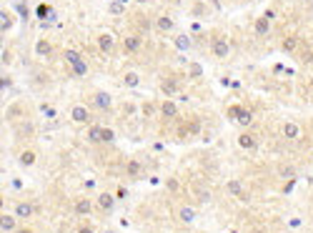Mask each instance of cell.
<instances>
[{"label":"cell","instance_id":"9","mask_svg":"<svg viewBox=\"0 0 313 233\" xmlns=\"http://www.w3.org/2000/svg\"><path fill=\"white\" fill-rule=\"evenodd\" d=\"M35 161H38V153H35L33 148H25V150H20V155H18V163H20L23 168H33Z\"/></svg>","mask_w":313,"mask_h":233},{"label":"cell","instance_id":"8","mask_svg":"<svg viewBox=\"0 0 313 233\" xmlns=\"http://www.w3.org/2000/svg\"><path fill=\"white\" fill-rule=\"evenodd\" d=\"M140 46H143V38H140V35H135V33L123 38V50H126V53H131V55H133V53H138V50H140Z\"/></svg>","mask_w":313,"mask_h":233},{"label":"cell","instance_id":"37","mask_svg":"<svg viewBox=\"0 0 313 233\" xmlns=\"http://www.w3.org/2000/svg\"><path fill=\"white\" fill-rule=\"evenodd\" d=\"M115 198H118V201H126V198H128V190H126V188H118V190H115Z\"/></svg>","mask_w":313,"mask_h":233},{"label":"cell","instance_id":"34","mask_svg":"<svg viewBox=\"0 0 313 233\" xmlns=\"http://www.w3.org/2000/svg\"><path fill=\"white\" fill-rule=\"evenodd\" d=\"M143 115H145V118H153V115H155V105L153 103H143Z\"/></svg>","mask_w":313,"mask_h":233},{"label":"cell","instance_id":"18","mask_svg":"<svg viewBox=\"0 0 313 233\" xmlns=\"http://www.w3.org/2000/svg\"><path fill=\"white\" fill-rule=\"evenodd\" d=\"M253 30H256V35H268L270 33V20L266 18V15H261V18H256V25H253Z\"/></svg>","mask_w":313,"mask_h":233},{"label":"cell","instance_id":"28","mask_svg":"<svg viewBox=\"0 0 313 233\" xmlns=\"http://www.w3.org/2000/svg\"><path fill=\"white\" fill-rule=\"evenodd\" d=\"M211 198H213V196H211L208 188H206V190H203V188H195V201H198V203H211Z\"/></svg>","mask_w":313,"mask_h":233},{"label":"cell","instance_id":"3","mask_svg":"<svg viewBox=\"0 0 313 233\" xmlns=\"http://www.w3.org/2000/svg\"><path fill=\"white\" fill-rule=\"evenodd\" d=\"M95 43H98V48H100V53H113L115 50V35L110 33V30H103V33H98V38H95Z\"/></svg>","mask_w":313,"mask_h":233},{"label":"cell","instance_id":"32","mask_svg":"<svg viewBox=\"0 0 313 233\" xmlns=\"http://www.w3.org/2000/svg\"><path fill=\"white\" fill-rule=\"evenodd\" d=\"M241 110H243V105H230V108H228V118H233V121H238V115H241Z\"/></svg>","mask_w":313,"mask_h":233},{"label":"cell","instance_id":"33","mask_svg":"<svg viewBox=\"0 0 313 233\" xmlns=\"http://www.w3.org/2000/svg\"><path fill=\"white\" fill-rule=\"evenodd\" d=\"M115 140V131L113 128H103V143H113Z\"/></svg>","mask_w":313,"mask_h":233},{"label":"cell","instance_id":"2","mask_svg":"<svg viewBox=\"0 0 313 233\" xmlns=\"http://www.w3.org/2000/svg\"><path fill=\"white\" fill-rule=\"evenodd\" d=\"M70 121L75 126H90L93 123V115H90V110L86 105H73L70 108Z\"/></svg>","mask_w":313,"mask_h":233},{"label":"cell","instance_id":"24","mask_svg":"<svg viewBox=\"0 0 313 233\" xmlns=\"http://www.w3.org/2000/svg\"><path fill=\"white\" fill-rule=\"evenodd\" d=\"M176 46H178V50H185V53H188V50L193 48L190 35H185V33H183V35H178V38H176Z\"/></svg>","mask_w":313,"mask_h":233},{"label":"cell","instance_id":"16","mask_svg":"<svg viewBox=\"0 0 313 233\" xmlns=\"http://www.w3.org/2000/svg\"><path fill=\"white\" fill-rule=\"evenodd\" d=\"M73 208H75L78 216H88V213L93 211V201H90V198H75V206H73Z\"/></svg>","mask_w":313,"mask_h":233},{"label":"cell","instance_id":"22","mask_svg":"<svg viewBox=\"0 0 313 233\" xmlns=\"http://www.w3.org/2000/svg\"><path fill=\"white\" fill-rule=\"evenodd\" d=\"M298 48V38L296 35H288V38H283V41H281V50L283 53H293Z\"/></svg>","mask_w":313,"mask_h":233},{"label":"cell","instance_id":"17","mask_svg":"<svg viewBox=\"0 0 313 233\" xmlns=\"http://www.w3.org/2000/svg\"><path fill=\"white\" fill-rule=\"evenodd\" d=\"M18 218H33V213H35V208L28 203V201H20V203H15V211H13Z\"/></svg>","mask_w":313,"mask_h":233},{"label":"cell","instance_id":"35","mask_svg":"<svg viewBox=\"0 0 313 233\" xmlns=\"http://www.w3.org/2000/svg\"><path fill=\"white\" fill-rule=\"evenodd\" d=\"M201 73H203L201 65H190V78H201Z\"/></svg>","mask_w":313,"mask_h":233},{"label":"cell","instance_id":"43","mask_svg":"<svg viewBox=\"0 0 313 233\" xmlns=\"http://www.w3.org/2000/svg\"><path fill=\"white\" fill-rule=\"evenodd\" d=\"M253 233H268V231H253Z\"/></svg>","mask_w":313,"mask_h":233},{"label":"cell","instance_id":"40","mask_svg":"<svg viewBox=\"0 0 313 233\" xmlns=\"http://www.w3.org/2000/svg\"><path fill=\"white\" fill-rule=\"evenodd\" d=\"M15 233H35V231H33V228H18Z\"/></svg>","mask_w":313,"mask_h":233},{"label":"cell","instance_id":"5","mask_svg":"<svg viewBox=\"0 0 313 233\" xmlns=\"http://www.w3.org/2000/svg\"><path fill=\"white\" fill-rule=\"evenodd\" d=\"M281 136H283L286 140H298V138H301V126H298L296 121H286L283 128H281Z\"/></svg>","mask_w":313,"mask_h":233},{"label":"cell","instance_id":"39","mask_svg":"<svg viewBox=\"0 0 313 233\" xmlns=\"http://www.w3.org/2000/svg\"><path fill=\"white\" fill-rule=\"evenodd\" d=\"M78 233H95L90 226H81V228H78Z\"/></svg>","mask_w":313,"mask_h":233},{"label":"cell","instance_id":"1","mask_svg":"<svg viewBox=\"0 0 313 233\" xmlns=\"http://www.w3.org/2000/svg\"><path fill=\"white\" fill-rule=\"evenodd\" d=\"M211 53L216 60H225L230 55V46H228V38L225 35H213L211 41Z\"/></svg>","mask_w":313,"mask_h":233},{"label":"cell","instance_id":"42","mask_svg":"<svg viewBox=\"0 0 313 233\" xmlns=\"http://www.w3.org/2000/svg\"><path fill=\"white\" fill-rule=\"evenodd\" d=\"M103 233H115V231H110V228H105V231H103Z\"/></svg>","mask_w":313,"mask_h":233},{"label":"cell","instance_id":"30","mask_svg":"<svg viewBox=\"0 0 313 233\" xmlns=\"http://www.w3.org/2000/svg\"><path fill=\"white\" fill-rule=\"evenodd\" d=\"M108 10H110V15H123L126 13V5L121 3V0H115V3L108 5Z\"/></svg>","mask_w":313,"mask_h":233},{"label":"cell","instance_id":"25","mask_svg":"<svg viewBox=\"0 0 313 233\" xmlns=\"http://www.w3.org/2000/svg\"><path fill=\"white\" fill-rule=\"evenodd\" d=\"M38 18H43V20H53V18H55V13H53V8H50L48 3H41V5H38Z\"/></svg>","mask_w":313,"mask_h":233},{"label":"cell","instance_id":"26","mask_svg":"<svg viewBox=\"0 0 313 233\" xmlns=\"http://www.w3.org/2000/svg\"><path fill=\"white\" fill-rule=\"evenodd\" d=\"M63 58L68 60V65H70V68H73V65H78V63L83 60V55L78 53V50H65V53H63Z\"/></svg>","mask_w":313,"mask_h":233},{"label":"cell","instance_id":"45","mask_svg":"<svg viewBox=\"0 0 313 233\" xmlns=\"http://www.w3.org/2000/svg\"><path fill=\"white\" fill-rule=\"evenodd\" d=\"M311 5H313V0H311Z\"/></svg>","mask_w":313,"mask_h":233},{"label":"cell","instance_id":"29","mask_svg":"<svg viewBox=\"0 0 313 233\" xmlns=\"http://www.w3.org/2000/svg\"><path fill=\"white\" fill-rule=\"evenodd\" d=\"M238 123H241V126H251V123H253V113H251L248 108H243V110H241V115H238Z\"/></svg>","mask_w":313,"mask_h":233},{"label":"cell","instance_id":"6","mask_svg":"<svg viewBox=\"0 0 313 233\" xmlns=\"http://www.w3.org/2000/svg\"><path fill=\"white\" fill-rule=\"evenodd\" d=\"M238 145H241L243 150H256V148H258V136L251 133V131H243V133L238 136Z\"/></svg>","mask_w":313,"mask_h":233},{"label":"cell","instance_id":"31","mask_svg":"<svg viewBox=\"0 0 313 233\" xmlns=\"http://www.w3.org/2000/svg\"><path fill=\"white\" fill-rule=\"evenodd\" d=\"M88 73V63L86 60H81L78 65H73V75H86Z\"/></svg>","mask_w":313,"mask_h":233},{"label":"cell","instance_id":"15","mask_svg":"<svg viewBox=\"0 0 313 233\" xmlns=\"http://www.w3.org/2000/svg\"><path fill=\"white\" fill-rule=\"evenodd\" d=\"M178 91H180V83L176 81V78H168V81H163V83H161V93H163L166 98L176 95Z\"/></svg>","mask_w":313,"mask_h":233},{"label":"cell","instance_id":"7","mask_svg":"<svg viewBox=\"0 0 313 233\" xmlns=\"http://www.w3.org/2000/svg\"><path fill=\"white\" fill-rule=\"evenodd\" d=\"M126 178H133V181L143 178V163H140L138 158H131V161H126Z\"/></svg>","mask_w":313,"mask_h":233},{"label":"cell","instance_id":"13","mask_svg":"<svg viewBox=\"0 0 313 233\" xmlns=\"http://www.w3.org/2000/svg\"><path fill=\"white\" fill-rule=\"evenodd\" d=\"M225 193H230V196L241 198L243 193H246V188H243V181H241V178H230V181L225 183Z\"/></svg>","mask_w":313,"mask_h":233},{"label":"cell","instance_id":"11","mask_svg":"<svg viewBox=\"0 0 313 233\" xmlns=\"http://www.w3.org/2000/svg\"><path fill=\"white\" fill-rule=\"evenodd\" d=\"M18 216L13 213V216H8V213H3V218H0V228H3V233H15L18 231Z\"/></svg>","mask_w":313,"mask_h":233},{"label":"cell","instance_id":"12","mask_svg":"<svg viewBox=\"0 0 313 233\" xmlns=\"http://www.w3.org/2000/svg\"><path fill=\"white\" fill-rule=\"evenodd\" d=\"M50 53H53V46H50L48 38H38L35 41V55L38 58H48Z\"/></svg>","mask_w":313,"mask_h":233},{"label":"cell","instance_id":"19","mask_svg":"<svg viewBox=\"0 0 313 233\" xmlns=\"http://www.w3.org/2000/svg\"><path fill=\"white\" fill-rule=\"evenodd\" d=\"M155 28H158L161 33H171V30L176 28V23H173V18H168V15H158V18H155Z\"/></svg>","mask_w":313,"mask_h":233},{"label":"cell","instance_id":"23","mask_svg":"<svg viewBox=\"0 0 313 233\" xmlns=\"http://www.w3.org/2000/svg\"><path fill=\"white\" fill-rule=\"evenodd\" d=\"M178 218H180L183 223H193V221H195V208H190V206H183V208L178 211Z\"/></svg>","mask_w":313,"mask_h":233},{"label":"cell","instance_id":"27","mask_svg":"<svg viewBox=\"0 0 313 233\" xmlns=\"http://www.w3.org/2000/svg\"><path fill=\"white\" fill-rule=\"evenodd\" d=\"M0 28H3V33H8L13 28V13H0Z\"/></svg>","mask_w":313,"mask_h":233},{"label":"cell","instance_id":"21","mask_svg":"<svg viewBox=\"0 0 313 233\" xmlns=\"http://www.w3.org/2000/svg\"><path fill=\"white\" fill-rule=\"evenodd\" d=\"M103 128L105 126H90L88 128V143H103Z\"/></svg>","mask_w":313,"mask_h":233},{"label":"cell","instance_id":"44","mask_svg":"<svg viewBox=\"0 0 313 233\" xmlns=\"http://www.w3.org/2000/svg\"><path fill=\"white\" fill-rule=\"evenodd\" d=\"M121 3H123V5H126V3H128V0H121Z\"/></svg>","mask_w":313,"mask_h":233},{"label":"cell","instance_id":"10","mask_svg":"<svg viewBox=\"0 0 313 233\" xmlns=\"http://www.w3.org/2000/svg\"><path fill=\"white\" fill-rule=\"evenodd\" d=\"M161 115H163V118H168V121H173V118H178V105L171 100V98H166L163 103H161Z\"/></svg>","mask_w":313,"mask_h":233},{"label":"cell","instance_id":"4","mask_svg":"<svg viewBox=\"0 0 313 233\" xmlns=\"http://www.w3.org/2000/svg\"><path fill=\"white\" fill-rule=\"evenodd\" d=\"M115 193H98V198H95V206L103 211V213H110L115 208Z\"/></svg>","mask_w":313,"mask_h":233},{"label":"cell","instance_id":"20","mask_svg":"<svg viewBox=\"0 0 313 233\" xmlns=\"http://www.w3.org/2000/svg\"><path fill=\"white\" fill-rule=\"evenodd\" d=\"M121 83H123V88H138V86H140V75H138L135 70H128V73L123 75Z\"/></svg>","mask_w":313,"mask_h":233},{"label":"cell","instance_id":"41","mask_svg":"<svg viewBox=\"0 0 313 233\" xmlns=\"http://www.w3.org/2000/svg\"><path fill=\"white\" fill-rule=\"evenodd\" d=\"M135 3H140V5H145V3H150V0H135Z\"/></svg>","mask_w":313,"mask_h":233},{"label":"cell","instance_id":"38","mask_svg":"<svg viewBox=\"0 0 313 233\" xmlns=\"http://www.w3.org/2000/svg\"><path fill=\"white\" fill-rule=\"evenodd\" d=\"M3 63H5V65L13 63V53H10V50H3Z\"/></svg>","mask_w":313,"mask_h":233},{"label":"cell","instance_id":"14","mask_svg":"<svg viewBox=\"0 0 313 233\" xmlns=\"http://www.w3.org/2000/svg\"><path fill=\"white\" fill-rule=\"evenodd\" d=\"M93 103H95L100 110H110V108H113V98H110V93H105V91H98V93L93 95Z\"/></svg>","mask_w":313,"mask_h":233},{"label":"cell","instance_id":"36","mask_svg":"<svg viewBox=\"0 0 313 233\" xmlns=\"http://www.w3.org/2000/svg\"><path fill=\"white\" fill-rule=\"evenodd\" d=\"M166 188L168 190H178V181L176 178H166Z\"/></svg>","mask_w":313,"mask_h":233}]
</instances>
